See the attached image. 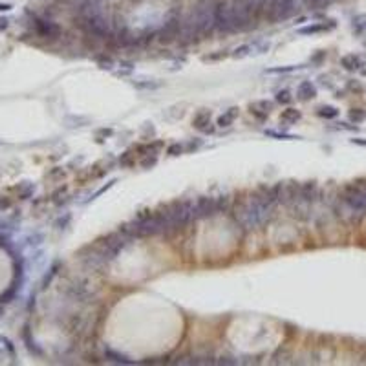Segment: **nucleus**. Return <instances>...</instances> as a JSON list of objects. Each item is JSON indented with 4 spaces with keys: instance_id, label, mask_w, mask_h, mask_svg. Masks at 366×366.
Instances as JSON below:
<instances>
[{
    "instance_id": "1",
    "label": "nucleus",
    "mask_w": 366,
    "mask_h": 366,
    "mask_svg": "<svg viewBox=\"0 0 366 366\" xmlns=\"http://www.w3.org/2000/svg\"><path fill=\"white\" fill-rule=\"evenodd\" d=\"M273 205H275V202L267 194L265 196H255L240 207L236 218L245 229H256L269 220L271 212H273Z\"/></svg>"
},
{
    "instance_id": "2",
    "label": "nucleus",
    "mask_w": 366,
    "mask_h": 366,
    "mask_svg": "<svg viewBox=\"0 0 366 366\" xmlns=\"http://www.w3.org/2000/svg\"><path fill=\"white\" fill-rule=\"evenodd\" d=\"M196 19L198 35H207L216 28V2L212 0H202L192 10Z\"/></svg>"
},
{
    "instance_id": "3",
    "label": "nucleus",
    "mask_w": 366,
    "mask_h": 366,
    "mask_svg": "<svg viewBox=\"0 0 366 366\" xmlns=\"http://www.w3.org/2000/svg\"><path fill=\"white\" fill-rule=\"evenodd\" d=\"M165 214L169 220V229H180L194 218V205L191 202L176 203V205L167 209Z\"/></svg>"
},
{
    "instance_id": "4",
    "label": "nucleus",
    "mask_w": 366,
    "mask_h": 366,
    "mask_svg": "<svg viewBox=\"0 0 366 366\" xmlns=\"http://www.w3.org/2000/svg\"><path fill=\"white\" fill-rule=\"evenodd\" d=\"M81 26L85 28L86 33H90L94 37H108L112 35L114 28H112V22L105 17V13H97V15L86 17V19H81Z\"/></svg>"
},
{
    "instance_id": "5",
    "label": "nucleus",
    "mask_w": 366,
    "mask_h": 366,
    "mask_svg": "<svg viewBox=\"0 0 366 366\" xmlns=\"http://www.w3.org/2000/svg\"><path fill=\"white\" fill-rule=\"evenodd\" d=\"M229 205L227 198H200L194 205V218H205L211 214H216L220 211H225Z\"/></svg>"
},
{
    "instance_id": "6",
    "label": "nucleus",
    "mask_w": 366,
    "mask_h": 366,
    "mask_svg": "<svg viewBox=\"0 0 366 366\" xmlns=\"http://www.w3.org/2000/svg\"><path fill=\"white\" fill-rule=\"evenodd\" d=\"M295 4H297L295 0H271L265 10V15L271 22L284 21L295 11Z\"/></svg>"
},
{
    "instance_id": "7",
    "label": "nucleus",
    "mask_w": 366,
    "mask_h": 366,
    "mask_svg": "<svg viewBox=\"0 0 366 366\" xmlns=\"http://www.w3.org/2000/svg\"><path fill=\"white\" fill-rule=\"evenodd\" d=\"M216 28L222 32H234V17L231 11V2H216Z\"/></svg>"
},
{
    "instance_id": "8",
    "label": "nucleus",
    "mask_w": 366,
    "mask_h": 366,
    "mask_svg": "<svg viewBox=\"0 0 366 366\" xmlns=\"http://www.w3.org/2000/svg\"><path fill=\"white\" fill-rule=\"evenodd\" d=\"M33 26H35V30H37V33L41 37H57L59 32H61L55 22L44 21V19H35Z\"/></svg>"
},
{
    "instance_id": "9",
    "label": "nucleus",
    "mask_w": 366,
    "mask_h": 366,
    "mask_svg": "<svg viewBox=\"0 0 366 366\" xmlns=\"http://www.w3.org/2000/svg\"><path fill=\"white\" fill-rule=\"evenodd\" d=\"M245 6H247V10L251 11V15L253 19L256 21V17L260 15V13H265L267 10V6H269L271 0H244Z\"/></svg>"
},
{
    "instance_id": "10",
    "label": "nucleus",
    "mask_w": 366,
    "mask_h": 366,
    "mask_svg": "<svg viewBox=\"0 0 366 366\" xmlns=\"http://www.w3.org/2000/svg\"><path fill=\"white\" fill-rule=\"evenodd\" d=\"M297 94L302 101H308V99H313V97L317 96V88L311 85V81H302V83L298 85Z\"/></svg>"
},
{
    "instance_id": "11",
    "label": "nucleus",
    "mask_w": 366,
    "mask_h": 366,
    "mask_svg": "<svg viewBox=\"0 0 366 366\" xmlns=\"http://www.w3.org/2000/svg\"><path fill=\"white\" fill-rule=\"evenodd\" d=\"M22 339H24V342H26V348L32 351V353H35V355H41V353H43V351H41V348L35 344V340L32 339V333H30L28 326L24 328V331H22Z\"/></svg>"
},
{
    "instance_id": "12",
    "label": "nucleus",
    "mask_w": 366,
    "mask_h": 366,
    "mask_svg": "<svg viewBox=\"0 0 366 366\" xmlns=\"http://www.w3.org/2000/svg\"><path fill=\"white\" fill-rule=\"evenodd\" d=\"M105 355H106V359H110L112 362H117V364H132L130 359H127V357L121 355V353H117V351L110 350V348H106L105 350Z\"/></svg>"
},
{
    "instance_id": "13",
    "label": "nucleus",
    "mask_w": 366,
    "mask_h": 366,
    "mask_svg": "<svg viewBox=\"0 0 366 366\" xmlns=\"http://www.w3.org/2000/svg\"><path fill=\"white\" fill-rule=\"evenodd\" d=\"M236 116H238V108H229V112H225V114L218 119V125H220V127H229V125L234 121V117Z\"/></svg>"
},
{
    "instance_id": "14",
    "label": "nucleus",
    "mask_w": 366,
    "mask_h": 366,
    "mask_svg": "<svg viewBox=\"0 0 366 366\" xmlns=\"http://www.w3.org/2000/svg\"><path fill=\"white\" fill-rule=\"evenodd\" d=\"M342 66L348 70H357L361 66V61H359V57H355V55H346V57L342 59Z\"/></svg>"
},
{
    "instance_id": "15",
    "label": "nucleus",
    "mask_w": 366,
    "mask_h": 366,
    "mask_svg": "<svg viewBox=\"0 0 366 366\" xmlns=\"http://www.w3.org/2000/svg\"><path fill=\"white\" fill-rule=\"evenodd\" d=\"M298 117H300V112L295 110V108H287V110L282 112V121L293 123V121H297Z\"/></svg>"
},
{
    "instance_id": "16",
    "label": "nucleus",
    "mask_w": 366,
    "mask_h": 366,
    "mask_svg": "<svg viewBox=\"0 0 366 366\" xmlns=\"http://www.w3.org/2000/svg\"><path fill=\"white\" fill-rule=\"evenodd\" d=\"M350 119L353 123H362L366 119V112L361 108H353V110H350Z\"/></svg>"
},
{
    "instance_id": "17",
    "label": "nucleus",
    "mask_w": 366,
    "mask_h": 366,
    "mask_svg": "<svg viewBox=\"0 0 366 366\" xmlns=\"http://www.w3.org/2000/svg\"><path fill=\"white\" fill-rule=\"evenodd\" d=\"M337 114H339V110H337V108H333V106H322V108L318 110V116L328 117V119H331V117H337Z\"/></svg>"
},
{
    "instance_id": "18",
    "label": "nucleus",
    "mask_w": 366,
    "mask_h": 366,
    "mask_svg": "<svg viewBox=\"0 0 366 366\" xmlns=\"http://www.w3.org/2000/svg\"><path fill=\"white\" fill-rule=\"evenodd\" d=\"M209 112H202V114H198L196 117H194V125H196L198 128H203V125H209Z\"/></svg>"
},
{
    "instance_id": "19",
    "label": "nucleus",
    "mask_w": 366,
    "mask_h": 366,
    "mask_svg": "<svg viewBox=\"0 0 366 366\" xmlns=\"http://www.w3.org/2000/svg\"><path fill=\"white\" fill-rule=\"evenodd\" d=\"M324 30H326L324 24H313V26H308V28H300L298 33H304V35H306V33H318V32H324Z\"/></svg>"
},
{
    "instance_id": "20",
    "label": "nucleus",
    "mask_w": 366,
    "mask_h": 366,
    "mask_svg": "<svg viewBox=\"0 0 366 366\" xmlns=\"http://www.w3.org/2000/svg\"><path fill=\"white\" fill-rule=\"evenodd\" d=\"M57 269H59V264H53V265H52V269H50V273L43 278V287H48V284H50V282H52V278H53V276H55V275H57Z\"/></svg>"
},
{
    "instance_id": "21",
    "label": "nucleus",
    "mask_w": 366,
    "mask_h": 366,
    "mask_svg": "<svg viewBox=\"0 0 366 366\" xmlns=\"http://www.w3.org/2000/svg\"><path fill=\"white\" fill-rule=\"evenodd\" d=\"M0 342H2V346H4L6 350L10 351V355H13V353H15V348H13V344H11L10 339H6V337H0Z\"/></svg>"
},
{
    "instance_id": "22",
    "label": "nucleus",
    "mask_w": 366,
    "mask_h": 366,
    "mask_svg": "<svg viewBox=\"0 0 366 366\" xmlns=\"http://www.w3.org/2000/svg\"><path fill=\"white\" fill-rule=\"evenodd\" d=\"M249 50H251V46H240V48H236L234 50V57H245L247 53H249Z\"/></svg>"
},
{
    "instance_id": "23",
    "label": "nucleus",
    "mask_w": 366,
    "mask_h": 366,
    "mask_svg": "<svg viewBox=\"0 0 366 366\" xmlns=\"http://www.w3.org/2000/svg\"><path fill=\"white\" fill-rule=\"evenodd\" d=\"M276 101H278V103H289V101H291L289 92H280V94L276 96Z\"/></svg>"
},
{
    "instance_id": "24",
    "label": "nucleus",
    "mask_w": 366,
    "mask_h": 366,
    "mask_svg": "<svg viewBox=\"0 0 366 366\" xmlns=\"http://www.w3.org/2000/svg\"><path fill=\"white\" fill-rule=\"evenodd\" d=\"M364 21H366V17H357L355 21H353V22H355L353 26H355L357 30H362V28H366V22Z\"/></svg>"
},
{
    "instance_id": "25",
    "label": "nucleus",
    "mask_w": 366,
    "mask_h": 366,
    "mask_svg": "<svg viewBox=\"0 0 366 366\" xmlns=\"http://www.w3.org/2000/svg\"><path fill=\"white\" fill-rule=\"evenodd\" d=\"M8 24H10V21L6 17H0V32H4L6 28H8Z\"/></svg>"
},
{
    "instance_id": "26",
    "label": "nucleus",
    "mask_w": 366,
    "mask_h": 366,
    "mask_svg": "<svg viewBox=\"0 0 366 366\" xmlns=\"http://www.w3.org/2000/svg\"><path fill=\"white\" fill-rule=\"evenodd\" d=\"M293 66H287V68H273L269 70V74H278V72H291Z\"/></svg>"
},
{
    "instance_id": "27",
    "label": "nucleus",
    "mask_w": 366,
    "mask_h": 366,
    "mask_svg": "<svg viewBox=\"0 0 366 366\" xmlns=\"http://www.w3.org/2000/svg\"><path fill=\"white\" fill-rule=\"evenodd\" d=\"M176 152H181V147H180V145H172V147L169 149V154L176 156Z\"/></svg>"
},
{
    "instance_id": "28",
    "label": "nucleus",
    "mask_w": 366,
    "mask_h": 366,
    "mask_svg": "<svg viewBox=\"0 0 366 366\" xmlns=\"http://www.w3.org/2000/svg\"><path fill=\"white\" fill-rule=\"evenodd\" d=\"M11 4H0V11H10Z\"/></svg>"
},
{
    "instance_id": "29",
    "label": "nucleus",
    "mask_w": 366,
    "mask_h": 366,
    "mask_svg": "<svg viewBox=\"0 0 366 366\" xmlns=\"http://www.w3.org/2000/svg\"><path fill=\"white\" fill-rule=\"evenodd\" d=\"M0 198H2V196H0ZM8 205H10V202H4V200H0V211H2V209H6Z\"/></svg>"
},
{
    "instance_id": "30",
    "label": "nucleus",
    "mask_w": 366,
    "mask_h": 366,
    "mask_svg": "<svg viewBox=\"0 0 366 366\" xmlns=\"http://www.w3.org/2000/svg\"><path fill=\"white\" fill-rule=\"evenodd\" d=\"M2 315H4V308H2V304H0V318H2Z\"/></svg>"
}]
</instances>
